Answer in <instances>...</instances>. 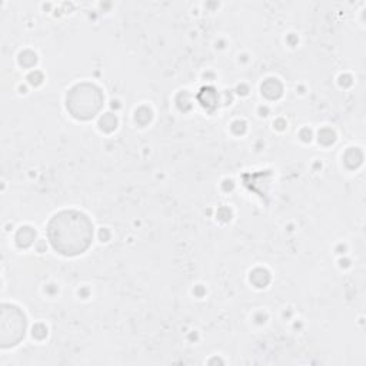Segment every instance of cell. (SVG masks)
I'll use <instances>...</instances> for the list:
<instances>
[{
    "label": "cell",
    "instance_id": "obj_1",
    "mask_svg": "<svg viewBox=\"0 0 366 366\" xmlns=\"http://www.w3.org/2000/svg\"><path fill=\"white\" fill-rule=\"evenodd\" d=\"M90 220L79 212H61L49 224V240L61 254L73 256L84 252L92 242Z\"/></svg>",
    "mask_w": 366,
    "mask_h": 366
}]
</instances>
